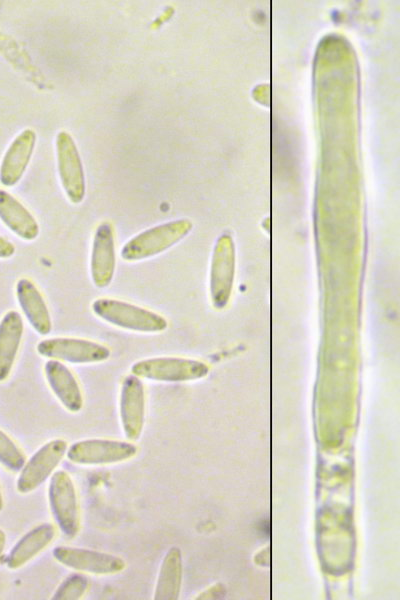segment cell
I'll return each mask as SVG.
<instances>
[{"label":"cell","instance_id":"3957f363","mask_svg":"<svg viewBox=\"0 0 400 600\" xmlns=\"http://www.w3.org/2000/svg\"><path fill=\"white\" fill-rule=\"evenodd\" d=\"M48 503L52 517L67 538H74L80 529V510L75 484L64 470L55 471L48 485Z\"/></svg>","mask_w":400,"mask_h":600},{"label":"cell","instance_id":"9a60e30c","mask_svg":"<svg viewBox=\"0 0 400 600\" xmlns=\"http://www.w3.org/2000/svg\"><path fill=\"white\" fill-rule=\"evenodd\" d=\"M56 536V527L49 522L41 523L26 532L9 551L5 564L16 570L46 549Z\"/></svg>","mask_w":400,"mask_h":600},{"label":"cell","instance_id":"6da1fadb","mask_svg":"<svg viewBox=\"0 0 400 600\" xmlns=\"http://www.w3.org/2000/svg\"><path fill=\"white\" fill-rule=\"evenodd\" d=\"M93 313L105 322L125 330L159 333L166 330L167 320L154 311L114 298H98Z\"/></svg>","mask_w":400,"mask_h":600},{"label":"cell","instance_id":"30bf717a","mask_svg":"<svg viewBox=\"0 0 400 600\" xmlns=\"http://www.w3.org/2000/svg\"><path fill=\"white\" fill-rule=\"evenodd\" d=\"M146 394L144 384L138 376L127 375L120 388L119 417L123 433L128 441H137L144 428Z\"/></svg>","mask_w":400,"mask_h":600},{"label":"cell","instance_id":"d6986e66","mask_svg":"<svg viewBox=\"0 0 400 600\" xmlns=\"http://www.w3.org/2000/svg\"><path fill=\"white\" fill-rule=\"evenodd\" d=\"M26 462V457L16 442L0 429V464L7 470L19 472Z\"/></svg>","mask_w":400,"mask_h":600},{"label":"cell","instance_id":"5bb4252c","mask_svg":"<svg viewBox=\"0 0 400 600\" xmlns=\"http://www.w3.org/2000/svg\"><path fill=\"white\" fill-rule=\"evenodd\" d=\"M15 294L31 327L42 336L48 335L52 330L51 315L46 301L35 283L28 278H20L15 286Z\"/></svg>","mask_w":400,"mask_h":600},{"label":"cell","instance_id":"52a82bcc","mask_svg":"<svg viewBox=\"0 0 400 600\" xmlns=\"http://www.w3.org/2000/svg\"><path fill=\"white\" fill-rule=\"evenodd\" d=\"M208 371L200 361L180 357H153L135 362L131 373L158 382H183L203 377Z\"/></svg>","mask_w":400,"mask_h":600},{"label":"cell","instance_id":"7c38bea8","mask_svg":"<svg viewBox=\"0 0 400 600\" xmlns=\"http://www.w3.org/2000/svg\"><path fill=\"white\" fill-rule=\"evenodd\" d=\"M44 374L51 391L67 411L77 413L83 408L79 382L68 366L59 360L49 359L45 362Z\"/></svg>","mask_w":400,"mask_h":600},{"label":"cell","instance_id":"7a4b0ae2","mask_svg":"<svg viewBox=\"0 0 400 600\" xmlns=\"http://www.w3.org/2000/svg\"><path fill=\"white\" fill-rule=\"evenodd\" d=\"M187 220H175L148 228L129 239L120 250V257L136 262L154 257L166 251L191 230Z\"/></svg>","mask_w":400,"mask_h":600},{"label":"cell","instance_id":"ba28073f","mask_svg":"<svg viewBox=\"0 0 400 600\" xmlns=\"http://www.w3.org/2000/svg\"><path fill=\"white\" fill-rule=\"evenodd\" d=\"M52 555L69 569L93 575H113L126 567L125 560L117 555L87 548L56 546Z\"/></svg>","mask_w":400,"mask_h":600},{"label":"cell","instance_id":"44dd1931","mask_svg":"<svg viewBox=\"0 0 400 600\" xmlns=\"http://www.w3.org/2000/svg\"><path fill=\"white\" fill-rule=\"evenodd\" d=\"M14 244L0 235V259H7L14 255Z\"/></svg>","mask_w":400,"mask_h":600},{"label":"cell","instance_id":"4fadbf2b","mask_svg":"<svg viewBox=\"0 0 400 600\" xmlns=\"http://www.w3.org/2000/svg\"><path fill=\"white\" fill-rule=\"evenodd\" d=\"M36 134L32 129L20 132L5 151L0 164V183L11 187L22 178L33 153Z\"/></svg>","mask_w":400,"mask_h":600},{"label":"cell","instance_id":"603a6c76","mask_svg":"<svg viewBox=\"0 0 400 600\" xmlns=\"http://www.w3.org/2000/svg\"><path fill=\"white\" fill-rule=\"evenodd\" d=\"M3 507H4V499H3V494H2V491L0 488V512L2 511Z\"/></svg>","mask_w":400,"mask_h":600},{"label":"cell","instance_id":"5b68a950","mask_svg":"<svg viewBox=\"0 0 400 600\" xmlns=\"http://www.w3.org/2000/svg\"><path fill=\"white\" fill-rule=\"evenodd\" d=\"M37 352L45 358L72 364L104 362L110 357V349L98 342L75 337H53L41 340Z\"/></svg>","mask_w":400,"mask_h":600},{"label":"cell","instance_id":"277c9868","mask_svg":"<svg viewBox=\"0 0 400 600\" xmlns=\"http://www.w3.org/2000/svg\"><path fill=\"white\" fill-rule=\"evenodd\" d=\"M137 452V446L131 441L92 438L71 444L66 457L77 465H111L130 460Z\"/></svg>","mask_w":400,"mask_h":600},{"label":"cell","instance_id":"8fae6325","mask_svg":"<svg viewBox=\"0 0 400 600\" xmlns=\"http://www.w3.org/2000/svg\"><path fill=\"white\" fill-rule=\"evenodd\" d=\"M116 269V246L113 225L104 221L94 233L90 255V274L93 284L105 288L113 280Z\"/></svg>","mask_w":400,"mask_h":600},{"label":"cell","instance_id":"e0dca14e","mask_svg":"<svg viewBox=\"0 0 400 600\" xmlns=\"http://www.w3.org/2000/svg\"><path fill=\"white\" fill-rule=\"evenodd\" d=\"M0 220L23 240L32 241L39 235L35 217L18 199L3 189H0Z\"/></svg>","mask_w":400,"mask_h":600},{"label":"cell","instance_id":"ac0fdd59","mask_svg":"<svg viewBox=\"0 0 400 600\" xmlns=\"http://www.w3.org/2000/svg\"><path fill=\"white\" fill-rule=\"evenodd\" d=\"M181 574V554L176 547H172L162 560L153 598L155 600L176 599L180 591Z\"/></svg>","mask_w":400,"mask_h":600},{"label":"cell","instance_id":"8992f818","mask_svg":"<svg viewBox=\"0 0 400 600\" xmlns=\"http://www.w3.org/2000/svg\"><path fill=\"white\" fill-rule=\"evenodd\" d=\"M68 449V443L61 438L52 439L43 444L26 460L16 481V489L28 494L41 486L52 476Z\"/></svg>","mask_w":400,"mask_h":600},{"label":"cell","instance_id":"7402d4cb","mask_svg":"<svg viewBox=\"0 0 400 600\" xmlns=\"http://www.w3.org/2000/svg\"><path fill=\"white\" fill-rule=\"evenodd\" d=\"M6 546V534L5 532L0 528V560L2 558L4 549Z\"/></svg>","mask_w":400,"mask_h":600},{"label":"cell","instance_id":"2e32d148","mask_svg":"<svg viewBox=\"0 0 400 600\" xmlns=\"http://www.w3.org/2000/svg\"><path fill=\"white\" fill-rule=\"evenodd\" d=\"M24 332L23 319L15 310L7 311L0 320V383L10 376Z\"/></svg>","mask_w":400,"mask_h":600},{"label":"cell","instance_id":"9c48e42d","mask_svg":"<svg viewBox=\"0 0 400 600\" xmlns=\"http://www.w3.org/2000/svg\"><path fill=\"white\" fill-rule=\"evenodd\" d=\"M56 154L65 194L73 204H79L85 197V175L77 146L66 131H60L56 136Z\"/></svg>","mask_w":400,"mask_h":600},{"label":"cell","instance_id":"ffe728a7","mask_svg":"<svg viewBox=\"0 0 400 600\" xmlns=\"http://www.w3.org/2000/svg\"><path fill=\"white\" fill-rule=\"evenodd\" d=\"M89 587L86 576L75 573L66 577L52 595L54 600H78L84 596Z\"/></svg>","mask_w":400,"mask_h":600}]
</instances>
